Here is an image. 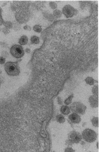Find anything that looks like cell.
<instances>
[{"label": "cell", "instance_id": "6da1fadb", "mask_svg": "<svg viewBox=\"0 0 99 152\" xmlns=\"http://www.w3.org/2000/svg\"><path fill=\"white\" fill-rule=\"evenodd\" d=\"M4 68L7 74L10 76H17L20 73L19 66L17 62H7L4 65Z\"/></svg>", "mask_w": 99, "mask_h": 152}, {"label": "cell", "instance_id": "7a4b0ae2", "mask_svg": "<svg viewBox=\"0 0 99 152\" xmlns=\"http://www.w3.org/2000/svg\"><path fill=\"white\" fill-rule=\"evenodd\" d=\"M70 109L73 113L83 115L85 112L87 107L81 102H74L70 106Z\"/></svg>", "mask_w": 99, "mask_h": 152}, {"label": "cell", "instance_id": "3957f363", "mask_svg": "<svg viewBox=\"0 0 99 152\" xmlns=\"http://www.w3.org/2000/svg\"><path fill=\"white\" fill-rule=\"evenodd\" d=\"M81 136L83 140L88 143L94 142L97 138L96 133L92 129L89 128H87L83 130Z\"/></svg>", "mask_w": 99, "mask_h": 152}, {"label": "cell", "instance_id": "277c9868", "mask_svg": "<svg viewBox=\"0 0 99 152\" xmlns=\"http://www.w3.org/2000/svg\"><path fill=\"white\" fill-rule=\"evenodd\" d=\"M10 53L13 56L16 58H21L24 55L22 47L19 45H14L10 49Z\"/></svg>", "mask_w": 99, "mask_h": 152}, {"label": "cell", "instance_id": "5b68a950", "mask_svg": "<svg viewBox=\"0 0 99 152\" xmlns=\"http://www.w3.org/2000/svg\"><path fill=\"white\" fill-rule=\"evenodd\" d=\"M82 138V136L80 133L78 132L73 131L69 134L68 140L73 144H78L80 142Z\"/></svg>", "mask_w": 99, "mask_h": 152}, {"label": "cell", "instance_id": "8992f818", "mask_svg": "<svg viewBox=\"0 0 99 152\" xmlns=\"http://www.w3.org/2000/svg\"><path fill=\"white\" fill-rule=\"evenodd\" d=\"M76 10L71 5L67 4L62 9V13L67 18L73 17L75 15Z\"/></svg>", "mask_w": 99, "mask_h": 152}, {"label": "cell", "instance_id": "52a82bcc", "mask_svg": "<svg viewBox=\"0 0 99 152\" xmlns=\"http://www.w3.org/2000/svg\"><path fill=\"white\" fill-rule=\"evenodd\" d=\"M88 102L91 106L92 108H95L98 107L99 101L98 96L94 95L90 96L88 99Z\"/></svg>", "mask_w": 99, "mask_h": 152}, {"label": "cell", "instance_id": "ba28073f", "mask_svg": "<svg viewBox=\"0 0 99 152\" xmlns=\"http://www.w3.org/2000/svg\"><path fill=\"white\" fill-rule=\"evenodd\" d=\"M69 119L74 124H78L81 121V117L78 114L73 113L69 116Z\"/></svg>", "mask_w": 99, "mask_h": 152}, {"label": "cell", "instance_id": "9c48e42d", "mask_svg": "<svg viewBox=\"0 0 99 152\" xmlns=\"http://www.w3.org/2000/svg\"><path fill=\"white\" fill-rule=\"evenodd\" d=\"M60 111L62 114L65 115H68L70 113V108L67 106H62L61 107Z\"/></svg>", "mask_w": 99, "mask_h": 152}, {"label": "cell", "instance_id": "30bf717a", "mask_svg": "<svg viewBox=\"0 0 99 152\" xmlns=\"http://www.w3.org/2000/svg\"><path fill=\"white\" fill-rule=\"evenodd\" d=\"M28 39L27 36L24 35L22 36L20 38L18 41V43L21 45H25L28 43Z\"/></svg>", "mask_w": 99, "mask_h": 152}, {"label": "cell", "instance_id": "8fae6325", "mask_svg": "<svg viewBox=\"0 0 99 152\" xmlns=\"http://www.w3.org/2000/svg\"><path fill=\"white\" fill-rule=\"evenodd\" d=\"M56 118L57 122L60 123H63L65 121V118L64 116L60 114L57 115L56 117Z\"/></svg>", "mask_w": 99, "mask_h": 152}, {"label": "cell", "instance_id": "7c38bea8", "mask_svg": "<svg viewBox=\"0 0 99 152\" xmlns=\"http://www.w3.org/2000/svg\"><path fill=\"white\" fill-rule=\"evenodd\" d=\"M31 42L33 44H37L40 42V39L36 36H33L31 38Z\"/></svg>", "mask_w": 99, "mask_h": 152}, {"label": "cell", "instance_id": "4fadbf2b", "mask_svg": "<svg viewBox=\"0 0 99 152\" xmlns=\"http://www.w3.org/2000/svg\"><path fill=\"white\" fill-rule=\"evenodd\" d=\"M94 81L95 80L94 79L91 77H87L85 79V81L86 82V83L88 85H91L94 84Z\"/></svg>", "mask_w": 99, "mask_h": 152}, {"label": "cell", "instance_id": "5bb4252c", "mask_svg": "<svg viewBox=\"0 0 99 152\" xmlns=\"http://www.w3.org/2000/svg\"><path fill=\"white\" fill-rule=\"evenodd\" d=\"M91 122L94 126L96 127L99 126V118L98 117H94L91 120Z\"/></svg>", "mask_w": 99, "mask_h": 152}, {"label": "cell", "instance_id": "9a60e30c", "mask_svg": "<svg viewBox=\"0 0 99 152\" xmlns=\"http://www.w3.org/2000/svg\"><path fill=\"white\" fill-rule=\"evenodd\" d=\"M73 97H74L73 94H71V95H70V96H69V97L68 98H67L65 100L64 104L67 105H69L70 104H71L72 103V100H73Z\"/></svg>", "mask_w": 99, "mask_h": 152}, {"label": "cell", "instance_id": "2e32d148", "mask_svg": "<svg viewBox=\"0 0 99 152\" xmlns=\"http://www.w3.org/2000/svg\"><path fill=\"white\" fill-rule=\"evenodd\" d=\"M92 92L94 95L98 97V86L94 85L92 88Z\"/></svg>", "mask_w": 99, "mask_h": 152}, {"label": "cell", "instance_id": "e0dca14e", "mask_svg": "<svg viewBox=\"0 0 99 152\" xmlns=\"http://www.w3.org/2000/svg\"><path fill=\"white\" fill-rule=\"evenodd\" d=\"M3 25H4V26H5V27L8 29L12 28L13 27V23L9 21H4Z\"/></svg>", "mask_w": 99, "mask_h": 152}, {"label": "cell", "instance_id": "ac0fdd59", "mask_svg": "<svg viewBox=\"0 0 99 152\" xmlns=\"http://www.w3.org/2000/svg\"><path fill=\"white\" fill-rule=\"evenodd\" d=\"M33 29L35 32H38V33L41 32L42 31V28L41 26H40L39 25H35V26L33 27Z\"/></svg>", "mask_w": 99, "mask_h": 152}, {"label": "cell", "instance_id": "d6986e66", "mask_svg": "<svg viewBox=\"0 0 99 152\" xmlns=\"http://www.w3.org/2000/svg\"><path fill=\"white\" fill-rule=\"evenodd\" d=\"M53 14L56 17H60L62 16V13L60 10H55L53 12Z\"/></svg>", "mask_w": 99, "mask_h": 152}, {"label": "cell", "instance_id": "ffe728a7", "mask_svg": "<svg viewBox=\"0 0 99 152\" xmlns=\"http://www.w3.org/2000/svg\"><path fill=\"white\" fill-rule=\"evenodd\" d=\"M13 27L14 29L15 30V31L20 29V28H21L20 25L18 24V23H16V22L14 23L13 25Z\"/></svg>", "mask_w": 99, "mask_h": 152}, {"label": "cell", "instance_id": "44dd1931", "mask_svg": "<svg viewBox=\"0 0 99 152\" xmlns=\"http://www.w3.org/2000/svg\"><path fill=\"white\" fill-rule=\"evenodd\" d=\"M50 6L53 9H55L57 8V4L54 2H51L50 3Z\"/></svg>", "mask_w": 99, "mask_h": 152}, {"label": "cell", "instance_id": "7402d4cb", "mask_svg": "<svg viewBox=\"0 0 99 152\" xmlns=\"http://www.w3.org/2000/svg\"><path fill=\"white\" fill-rule=\"evenodd\" d=\"M2 10L1 8L0 7V26L3 25L4 22V21L3 18V16L2 15Z\"/></svg>", "mask_w": 99, "mask_h": 152}, {"label": "cell", "instance_id": "603a6c76", "mask_svg": "<svg viewBox=\"0 0 99 152\" xmlns=\"http://www.w3.org/2000/svg\"><path fill=\"white\" fill-rule=\"evenodd\" d=\"M1 55L2 57H4V58H7L9 56L8 53H7V52H6V51H3L2 52Z\"/></svg>", "mask_w": 99, "mask_h": 152}, {"label": "cell", "instance_id": "cb8c5ba5", "mask_svg": "<svg viewBox=\"0 0 99 152\" xmlns=\"http://www.w3.org/2000/svg\"><path fill=\"white\" fill-rule=\"evenodd\" d=\"M2 31L5 34H8L10 32V30L8 28H7L6 27H4L2 29Z\"/></svg>", "mask_w": 99, "mask_h": 152}, {"label": "cell", "instance_id": "d4e9b609", "mask_svg": "<svg viewBox=\"0 0 99 152\" xmlns=\"http://www.w3.org/2000/svg\"><path fill=\"white\" fill-rule=\"evenodd\" d=\"M65 152H75V151L71 147H68L65 148Z\"/></svg>", "mask_w": 99, "mask_h": 152}, {"label": "cell", "instance_id": "484cf974", "mask_svg": "<svg viewBox=\"0 0 99 152\" xmlns=\"http://www.w3.org/2000/svg\"><path fill=\"white\" fill-rule=\"evenodd\" d=\"M0 44L1 45L3 48H7L8 47V45L5 42H1L0 43Z\"/></svg>", "mask_w": 99, "mask_h": 152}, {"label": "cell", "instance_id": "4316f807", "mask_svg": "<svg viewBox=\"0 0 99 152\" xmlns=\"http://www.w3.org/2000/svg\"><path fill=\"white\" fill-rule=\"evenodd\" d=\"M6 59L3 57H0V64H4L5 63Z\"/></svg>", "mask_w": 99, "mask_h": 152}, {"label": "cell", "instance_id": "83f0119b", "mask_svg": "<svg viewBox=\"0 0 99 152\" xmlns=\"http://www.w3.org/2000/svg\"><path fill=\"white\" fill-rule=\"evenodd\" d=\"M24 29L27 30L28 31H30L32 30V28L30 26L28 25H26L24 27Z\"/></svg>", "mask_w": 99, "mask_h": 152}, {"label": "cell", "instance_id": "f1b7e54d", "mask_svg": "<svg viewBox=\"0 0 99 152\" xmlns=\"http://www.w3.org/2000/svg\"><path fill=\"white\" fill-rule=\"evenodd\" d=\"M57 100L58 102V104L61 105L62 104V101L61 98L60 97H58L57 98Z\"/></svg>", "mask_w": 99, "mask_h": 152}, {"label": "cell", "instance_id": "f546056e", "mask_svg": "<svg viewBox=\"0 0 99 152\" xmlns=\"http://www.w3.org/2000/svg\"><path fill=\"white\" fill-rule=\"evenodd\" d=\"M25 52H26L27 53H29L31 52V50L29 48H26L25 49Z\"/></svg>", "mask_w": 99, "mask_h": 152}, {"label": "cell", "instance_id": "4dcf8cb0", "mask_svg": "<svg viewBox=\"0 0 99 152\" xmlns=\"http://www.w3.org/2000/svg\"><path fill=\"white\" fill-rule=\"evenodd\" d=\"M1 73H2L1 71V70H0V74H1Z\"/></svg>", "mask_w": 99, "mask_h": 152}, {"label": "cell", "instance_id": "1f68e13d", "mask_svg": "<svg viewBox=\"0 0 99 152\" xmlns=\"http://www.w3.org/2000/svg\"><path fill=\"white\" fill-rule=\"evenodd\" d=\"M1 31V28H0V31Z\"/></svg>", "mask_w": 99, "mask_h": 152}, {"label": "cell", "instance_id": "d6a6232c", "mask_svg": "<svg viewBox=\"0 0 99 152\" xmlns=\"http://www.w3.org/2000/svg\"></svg>", "mask_w": 99, "mask_h": 152}, {"label": "cell", "instance_id": "836d02e7", "mask_svg": "<svg viewBox=\"0 0 99 152\" xmlns=\"http://www.w3.org/2000/svg\"></svg>", "mask_w": 99, "mask_h": 152}]
</instances>
